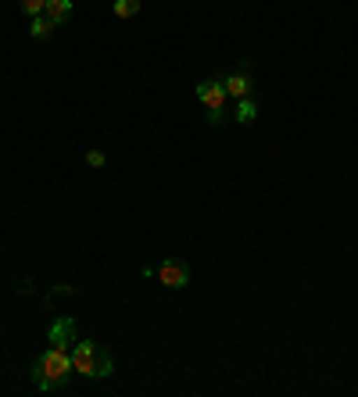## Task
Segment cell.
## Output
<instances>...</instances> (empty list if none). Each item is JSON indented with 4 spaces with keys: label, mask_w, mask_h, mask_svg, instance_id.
Returning a JSON list of instances; mask_svg holds the SVG:
<instances>
[{
    "label": "cell",
    "mask_w": 358,
    "mask_h": 397,
    "mask_svg": "<svg viewBox=\"0 0 358 397\" xmlns=\"http://www.w3.org/2000/svg\"><path fill=\"white\" fill-rule=\"evenodd\" d=\"M69 376H72V354L62 351V347H54V344H50V347L36 358V365H33V383H36V390H43V394L62 390V387L69 383Z\"/></svg>",
    "instance_id": "cell-1"
},
{
    "label": "cell",
    "mask_w": 358,
    "mask_h": 397,
    "mask_svg": "<svg viewBox=\"0 0 358 397\" xmlns=\"http://www.w3.org/2000/svg\"><path fill=\"white\" fill-rule=\"evenodd\" d=\"M72 373L86 376V380H108L115 373V361L108 354L104 344H94V340H76L72 344Z\"/></svg>",
    "instance_id": "cell-2"
},
{
    "label": "cell",
    "mask_w": 358,
    "mask_h": 397,
    "mask_svg": "<svg viewBox=\"0 0 358 397\" xmlns=\"http://www.w3.org/2000/svg\"><path fill=\"white\" fill-rule=\"evenodd\" d=\"M155 280L162 287H169V290H183L190 283V268L183 261H176V258H165V261L155 265Z\"/></svg>",
    "instance_id": "cell-3"
},
{
    "label": "cell",
    "mask_w": 358,
    "mask_h": 397,
    "mask_svg": "<svg viewBox=\"0 0 358 397\" xmlns=\"http://www.w3.org/2000/svg\"><path fill=\"white\" fill-rule=\"evenodd\" d=\"M222 86H226V94H229L233 101L255 97V79H251V65H248V61H241V68L229 72V75L222 79Z\"/></svg>",
    "instance_id": "cell-4"
},
{
    "label": "cell",
    "mask_w": 358,
    "mask_h": 397,
    "mask_svg": "<svg viewBox=\"0 0 358 397\" xmlns=\"http://www.w3.org/2000/svg\"><path fill=\"white\" fill-rule=\"evenodd\" d=\"M197 101H201L208 111H226L229 94H226L222 79H208V82H201V86H197Z\"/></svg>",
    "instance_id": "cell-5"
},
{
    "label": "cell",
    "mask_w": 358,
    "mask_h": 397,
    "mask_svg": "<svg viewBox=\"0 0 358 397\" xmlns=\"http://www.w3.org/2000/svg\"><path fill=\"white\" fill-rule=\"evenodd\" d=\"M50 344L62 347V351H72V344H76V319H69V315L54 319V326H50Z\"/></svg>",
    "instance_id": "cell-6"
},
{
    "label": "cell",
    "mask_w": 358,
    "mask_h": 397,
    "mask_svg": "<svg viewBox=\"0 0 358 397\" xmlns=\"http://www.w3.org/2000/svg\"><path fill=\"white\" fill-rule=\"evenodd\" d=\"M43 15H47L54 25H65V22L72 18V0H47Z\"/></svg>",
    "instance_id": "cell-7"
},
{
    "label": "cell",
    "mask_w": 358,
    "mask_h": 397,
    "mask_svg": "<svg viewBox=\"0 0 358 397\" xmlns=\"http://www.w3.org/2000/svg\"><path fill=\"white\" fill-rule=\"evenodd\" d=\"M54 22L47 18V15H36V18H29V36H33V40H50L54 36Z\"/></svg>",
    "instance_id": "cell-8"
},
{
    "label": "cell",
    "mask_w": 358,
    "mask_h": 397,
    "mask_svg": "<svg viewBox=\"0 0 358 397\" xmlns=\"http://www.w3.org/2000/svg\"><path fill=\"white\" fill-rule=\"evenodd\" d=\"M255 118H258V101H255V97L236 101V122H241V126H251Z\"/></svg>",
    "instance_id": "cell-9"
},
{
    "label": "cell",
    "mask_w": 358,
    "mask_h": 397,
    "mask_svg": "<svg viewBox=\"0 0 358 397\" xmlns=\"http://www.w3.org/2000/svg\"><path fill=\"white\" fill-rule=\"evenodd\" d=\"M140 4H143V0H115L111 11H115L118 18H133V15H140Z\"/></svg>",
    "instance_id": "cell-10"
},
{
    "label": "cell",
    "mask_w": 358,
    "mask_h": 397,
    "mask_svg": "<svg viewBox=\"0 0 358 397\" xmlns=\"http://www.w3.org/2000/svg\"><path fill=\"white\" fill-rule=\"evenodd\" d=\"M18 8L29 15V18H36V15H43V8H47V0H18Z\"/></svg>",
    "instance_id": "cell-11"
},
{
    "label": "cell",
    "mask_w": 358,
    "mask_h": 397,
    "mask_svg": "<svg viewBox=\"0 0 358 397\" xmlns=\"http://www.w3.org/2000/svg\"><path fill=\"white\" fill-rule=\"evenodd\" d=\"M86 165H90V168H104V165H108V154H104V150H90V154H86Z\"/></svg>",
    "instance_id": "cell-12"
}]
</instances>
